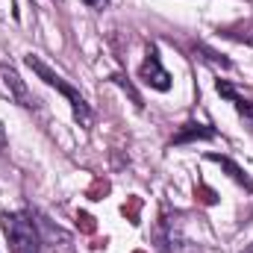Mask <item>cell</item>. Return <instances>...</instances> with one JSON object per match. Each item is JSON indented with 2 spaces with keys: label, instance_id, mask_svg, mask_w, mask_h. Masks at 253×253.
Returning a JSON list of instances; mask_svg holds the SVG:
<instances>
[{
  "label": "cell",
  "instance_id": "obj_9",
  "mask_svg": "<svg viewBox=\"0 0 253 253\" xmlns=\"http://www.w3.org/2000/svg\"><path fill=\"white\" fill-rule=\"evenodd\" d=\"M83 3H85V6H94V9H97V6H103L106 0H83Z\"/></svg>",
  "mask_w": 253,
  "mask_h": 253
},
{
  "label": "cell",
  "instance_id": "obj_2",
  "mask_svg": "<svg viewBox=\"0 0 253 253\" xmlns=\"http://www.w3.org/2000/svg\"><path fill=\"white\" fill-rule=\"evenodd\" d=\"M27 65H30V68H33V71H36V74H39V77H42L47 85H53L59 94H65V97H68V103H71V109H74V118H77L80 124L85 126L88 121H91V109H88L85 97H83V94H80L74 85H68V83H65V80L56 74V71H53V68H47V65L42 62L39 56H33V53L27 56Z\"/></svg>",
  "mask_w": 253,
  "mask_h": 253
},
{
  "label": "cell",
  "instance_id": "obj_6",
  "mask_svg": "<svg viewBox=\"0 0 253 253\" xmlns=\"http://www.w3.org/2000/svg\"><path fill=\"white\" fill-rule=\"evenodd\" d=\"M215 88H218V94H224L227 100H233V106L239 109V115H242V118L251 124V129H253V103H251V100H248V97H242V94H239L227 80H218V83H215Z\"/></svg>",
  "mask_w": 253,
  "mask_h": 253
},
{
  "label": "cell",
  "instance_id": "obj_3",
  "mask_svg": "<svg viewBox=\"0 0 253 253\" xmlns=\"http://www.w3.org/2000/svg\"><path fill=\"white\" fill-rule=\"evenodd\" d=\"M138 77H141L150 88H156V91H168V88H171V74L162 68L159 47H156V44L147 47V56H144V62L138 68Z\"/></svg>",
  "mask_w": 253,
  "mask_h": 253
},
{
  "label": "cell",
  "instance_id": "obj_5",
  "mask_svg": "<svg viewBox=\"0 0 253 253\" xmlns=\"http://www.w3.org/2000/svg\"><path fill=\"white\" fill-rule=\"evenodd\" d=\"M156 239H159V245H162V253H194V251H189V248H183V245H189V242L180 236V224H174L171 218H162Z\"/></svg>",
  "mask_w": 253,
  "mask_h": 253
},
{
  "label": "cell",
  "instance_id": "obj_1",
  "mask_svg": "<svg viewBox=\"0 0 253 253\" xmlns=\"http://www.w3.org/2000/svg\"><path fill=\"white\" fill-rule=\"evenodd\" d=\"M0 227L9 239L12 253H42V236L30 212H3Z\"/></svg>",
  "mask_w": 253,
  "mask_h": 253
},
{
  "label": "cell",
  "instance_id": "obj_11",
  "mask_svg": "<svg viewBox=\"0 0 253 253\" xmlns=\"http://www.w3.org/2000/svg\"><path fill=\"white\" fill-rule=\"evenodd\" d=\"M242 253H253V245H248V248H245V251H242Z\"/></svg>",
  "mask_w": 253,
  "mask_h": 253
},
{
  "label": "cell",
  "instance_id": "obj_8",
  "mask_svg": "<svg viewBox=\"0 0 253 253\" xmlns=\"http://www.w3.org/2000/svg\"><path fill=\"white\" fill-rule=\"evenodd\" d=\"M191 138H215V129L212 126H203V124H186L174 135V144H186Z\"/></svg>",
  "mask_w": 253,
  "mask_h": 253
},
{
  "label": "cell",
  "instance_id": "obj_4",
  "mask_svg": "<svg viewBox=\"0 0 253 253\" xmlns=\"http://www.w3.org/2000/svg\"><path fill=\"white\" fill-rule=\"evenodd\" d=\"M0 85H3V91H6L15 103H21V106H27V109H36V106H39V100L30 94V88L24 85V80H21L12 68H6V65H0Z\"/></svg>",
  "mask_w": 253,
  "mask_h": 253
},
{
  "label": "cell",
  "instance_id": "obj_7",
  "mask_svg": "<svg viewBox=\"0 0 253 253\" xmlns=\"http://www.w3.org/2000/svg\"><path fill=\"white\" fill-rule=\"evenodd\" d=\"M209 159H212V162H218L221 168H227V171H230V177H233L236 183H242V186H245V189H248V191L253 194V183H251V177H248V174H245V171H242V168H239V165L233 162V159H227V156H218V153H209Z\"/></svg>",
  "mask_w": 253,
  "mask_h": 253
},
{
  "label": "cell",
  "instance_id": "obj_10",
  "mask_svg": "<svg viewBox=\"0 0 253 253\" xmlns=\"http://www.w3.org/2000/svg\"><path fill=\"white\" fill-rule=\"evenodd\" d=\"M3 144H6V138H3V129H0V147H3Z\"/></svg>",
  "mask_w": 253,
  "mask_h": 253
}]
</instances>
